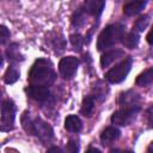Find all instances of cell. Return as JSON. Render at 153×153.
Returning a JSON list of instances; mask_svg holds the SVG:
<instances>
[{"label": "cell", "instance_id": "obj_1", "mask_svg": "<svg viewBox=\"0 0 153 153\" xmlns=\"http://www.w3.org/2000/svg\"><path fill=\"white\" fill-rule=\"evenodd\" d=\"M56 79L53 63L48 59H38L31 66L27 74V81L30 85H42L50 87Z\"/></svg>", "mask_w": 153, "mask_h": 153}, {"label": "cell", "instance_id": "obj_2", "mask_svg": "<svg viewBox=\"0 0 153 153\" xmlns=\"http://www.w3.org/2000/svg\"><path fill=\"white\" fill-rule=\"evenodd\" d=\"M22 124L27 134L36 135L37 139L43 145L50 143L54 140V130L51 126L41 117H36L31 120L27 112H24V115L22 116Z\"/></svg>", "mask_w": 153, "mask_h": 153}, {"label": "cell", "instance_id": "obj_3", "mask_svg": "<svg viewBox=\"0 0 153 153\" xmlns=\"http://www.w3.org/2000/svg\"><path fill=\"white\" fill-rule=\"evenodd\" d=\"M124 35V26L122 24H111L108 25L98 36L97 39V49L105 50L111 45L116 44L117 42L122 41Z\"/></svg>", "mask_w": 153, "mask_h": 153}, {"label": "cell", "instance_id": "obj_4", "mask_svg": "<svg viewBox=\"0 0 153 153\" xmlns=\"http://www.w3.org/2000/svg\"><path fill=\"white\" fill-rule=\"evenodd\" d=\"M133 65V59L130 56L123 59L120 63H117L115 67H112L109 72L105 74V79L111 84H120L122 82L127 75L129 74Z\"/></svg>", "mask_w": 153, "mask_h": 153}, {"label": "cell", "instance_id": "obj_5", "mask_svg": "<svg viewBox=\"0 0 153 153\" xmlns=\"http://www.w3.org/2000/svg\"><path fill=\"white\" fill-rule=\"evenodd\" d=\"M140 111V105H131V106H122L120 110L115 111L111 116V122L114 124L124 127L130 124L135 117L136 114Z\"/></svg>", "mask_w": 153, "mask_h": 153}, {"label": "cell", "instance_id": "obj_6", "mask_svg": "<svg viewBox=\"0 0 153 153\" xmlns=\"http://www.w3.org/2000/svg\"><path fill=\"white\" fill-rule=\"evenodd\" d=\"M16 120V105L11 99H5L1 105V131H10L14 127Z\"/></svg>", "mask_w": 153, "mask_h": 153}, {"label": "cell", "instance_id": "obj_7", "mask_svg": "<svg viewBox=\"0 0 153 153\" xmlns=\"http://www.w3.org/2000/svg\"><path fill=\"white\" fill-rule=\"evenodd\" d=\"M79 67V60L74 56H65L59 62V72L61 76L66 80L72 79Z\"/></svg>", "mask_w": 153, "mask_h": 153}, {"label": "cell", "instance_id": "obj_8", "mask_svg": "<svg viewBox=\"0 0 153 153\" xmlns=\"http://www.w3.org/2000/svg\"><path fill=\"white\" fill-rule=\"evenodd\" d=\"M25 92L30 98L38 103H48L51 99V92L48 86H42V85H30L25 88Z\"/></svg>", "mask_w": 153, "mask_h": 153}, {"label": "cell", "instance_id": "obj_9", "mask_svg": "<svg viewBox=\"0 0 153 153\" xmlns=\"http://www.w3.org/2000/svg\"><path fill=\"white\" fill-rule=\"evenodd\" d=\"M81 7L87 13V16L98 18L105 7V1L104 0H84Z\"/></svg>", "mask_w": 153, "mask_h": 153}, {"label": "cell", "instance_id": "obj_10", "mask_svg": "<svg viewBox=\"0 0 153 153\" xmlns=\"http://www.w3.org/2000/svg\"><path fill=\"white\" fill-rule=\"evenodd\" d=\"M120 135H121V131H120L118 128L112 127V126L106 127L100 133V142H102L103 146H109V145L114 143L115 141H117Z\"/></svg>", "mask_w": 153, "mask_h": 153}, {"label": "cell", "instance_id": "obj_11", "mask_svg": "<svg viewBox=\"0 0 153 153\" xmlns=\"http://www.w3.org/2000/svg\"><path fill=\"white\" fill-rule=\"evenodd\" d=\"M147 5V0H135V1H129L123 6V13L128 17L136 16L140 13Z\"/></svg>", "mask_w": 153, "mask_h": 153}, {"label": "cell", "instance_id": "obj_12", "mask_svg": "<svg viewBox=\"0 0 153 153\" xmlns=\"http://www.w3.org/2000/svg\"><path fill=\"white\" fill-rule=\"evenodd\" d=\"M123 55H124V51L121 50V49H112V50H109V51H106L105 54L102 55V57H100V66H102L103 68H105V67H108L109 65H111L114 61H116V60H118L120 57H122Z\"/></svg>", "mask_w": 153, "mask_h": 153}, {"label": "cell", "instance_id": "obj_13", "mask_svg": "<svg viewBox=\"0 0 153 153\" xmlns=\"http://www.w3.org/2000/svg\"><path fill=\"white\" fill-rule=\"evenodd\" d=\"M140 97L133 92V91H127L124 93H121L118 98V104L121 106H131V105H139Z\"/></svg>", "mask_w": 153, "mask_h": 153}, {"label": "cell", "instance_id": "obj_14", "mask_svg": "<svg viewBox=\"0 0 153 153\" xmlns=\"http://www.w3.org/2000/svg\"><path fill=\"white\" fill-rule=\"evenodd\" d=\"M65 128L69 133H79L82 128L81 120L76 115H68L65 120Z\"/></svg>", "mask_w": 153, "mask_h": 153}, {"label": "cell", "instance_id": "obj_15", "mask_svg": "<svg viewBox=\"0 0 153 153\" xmlns=\"http://www.w3.org/2000/svg\"><path fill=\"white\" fill-rule=\"evenodd\" d=\"M86 17H87V13L84 11V8L80 6L76 11L73 12L72 14V18H71V22H72V25L74 27H81L85 25L86 23Z\"/></svg>", "mask_w": 153, "mask_h": 153}, {"label": "cell", "instance_id": "obj_16", "mask_svg": "<svg viewBox=\"0 0 153 153\" xmlns=\"http://www.w3.org/2000/svg\"><path fill=\"white\" fill-rule=\"evenodd\" d=\"M94 100H96V98L92 94L84 97L82 103H81V108H80L81 115H84L86 117L91 116V114L93 112V109H94Z\"/></svg>", "mask_w": 153, "mask_h": 153}, {"label": "cell", "instance_id": "obj_17", "mask_svg": "<svg viewBox=\"0 0 153 153\" xmlns=\"http://www.w3.org/2000/svg\"><path fill=\"white\" fill-rule=\"evenodd\" d=\"M152 82H153V67H149L142 73H140L135 80V84L137 86H147Z\"/></svg>", "mask_w": 153, "mask_h": 153}, {"label": "cell", "instance_id": "obj_18", "mask_svg": "<svg viewBox=\"0 0 153 153\" xmlns=\"http://www.w3.org/2000/svg\"><path fill=\"white\" fill-rule=\"evenodd\" d=\"M139 41H140L139 32H136L134 30L131 32H128L127 35H123V38H122V43L124 44V47H127L129 49L136 48L139 44Z\"/></svg>", "mask_w": 153, "mask_h": 153}, {"label": "cell", "instance_id": "obj_19", "mask_svg": "<svg viewBox=\"0 0 153 153\" xmlns=\"http://www.w3.org/2000/svg\"><path fill=\"white\" fill-rule=\"evenodd\" d=\"M19 79V71L14 66H10L4 74V81L6 84H14Z\"/></svg>", "mask_w": 153, "mask_h": 153}, {"label": "cell", "instance_id": "obj_20", "mask_svg": "<svg viewBox=\"0 0 153 153\" xmlns=\"http://www.w3.org/2000/svg\"><path fill=\"white\" fill-rule=\"evenodd\" d=\"M7 56H8V60H11L12 62H18L20 60H23V56L20 55L19 53V48L17 45V43H12L10 44L7 51H6Z\"/></svg>", "mask_w": 153, "mask_h": 153}, {"label": "cell", "instance_id": "obj_21", "mask_svg": "<svg viewBox=\"0 0 153 153\" xmlns=\"http://www.w3.org/2000/svg\"><path fill=\"white\" fill-rule=\"evenodd\" d=\"M50 41H51L53 49H55L57 53L62 51L65 49V47H66V41H65V38H63V36L61 33L59 35V37H57V33H54L53 37L50 38Z\"/></svg>", "mask_w": 153, "mask_h": 153}, {"label": "cell", "instance_id": "obj_22", "mask_svg": "<svg viewBox=\"0 0 153 153\" xmlns=\"http://www.w3.org/2000/svg\"><path fill=\"white\" fill-rule=\"evenodd\" d=\"M148 23H149V17H148L147 14L140 16V17L135 20L134 26H133V30H134V31H136V32H142V31L147 27Z\"/></svg>", "mask_w": 153, "mask_h": 153}, {"label": "cell", "instance_id": "obj_23", "mask_svg": "<svg viewBox=\"0 0 153 153\" xmlns=\"http://www.w3.org/2000/svg\"><path fill=\"white\" fill-rule=\"evenodd\" d=\"M69 41H71V44L74 47V49L75 50H81V48H82V45L86 43L85 42V38L80 35V33H72L71 36H69Z\"/></svg>", "mask_w": 153, "mask_h": 153}, {"label": "cell", "instance_id": "obj_24", "mask_svg": "<svg viewBox=\"0 0 153 153\" xmlns=\"http://www.w3.org/2000/svg\"><path fill=\"white\" fill-rule=\"evenodd\" d=\"M0 32H1V36H0L1 39H0V42H1V44H4L10 38V31H8V29L5 25H2L1 29H0Z\"/></svg>", "mask_w": 153, "mask_h": 153}, {"label": "cell", "instance_id": "obj_25", "mask_svg": "<svg viewBox=\"0 0 153 153\" xmlns=\"http://www.w3.org/2000/svg\"><path fill=\"white\" fill-rule=\"evenodd\" d=\"M66 149H67L68 152L74 153V152H78V151H79V146H78V143H76L75 141H69L68 145L66 146Z\"/></svg>", "mask_w": 153, "mask_h": 153}, {"label": "cell", "instance_id": "obj_26", "mask_svg": "<svg viewBox=\"0 0 153 153\" xmlns=\"http://www.w3.org/2000/svg\"><path fill=\"white\" fill-rule=\"evenodd\" d=\"M146 41L148 42V44L153 45V26H152V29L149 30V32L147 33V36H146Z\"/></svg>", "mask_w": 153, "mask_h": 153}, {"label": "cell", "instance_id": "obj_27", "mask_svg": "<svg viewBox=\"0 0 153 153\" xmlns=\"http://www.w3.org/2000/svg\"><path fill=\"white\" fill-rule=\"evenodd\" d=\"M48 152H61V148H59V147H51V148H48Z\"/></svg>", "mask_w": 153, "mask_h": 153}, {"label": "cell", "instance_id": "obj_28", "mask_svg": "<svg viewBox=\"0 0 153 153\" xmlns=\"http://www.w3.org/2000/svg\"><path fill=\"white\" fill-rule=\"evenodd\" d=\"M147 152H153V141L149 143V146L147 147Z\"/></svg>", "mask_w": 153, "mask_h": 153}, {"label": "cell", "instance_id": "obj_29", "mask_svg": "<svg viewBox=\"0 0 153 153\" xmlns=\"http://www.w3.org/2000/svg\"><path fill=\"white\" fill-rule=\"evenodd\" d=\"M92 151H93V152H100L98 148H88V149H87V152H92Z\"/></svg>", "mask_w": 153, "mask_h": 153}]
</instances>
